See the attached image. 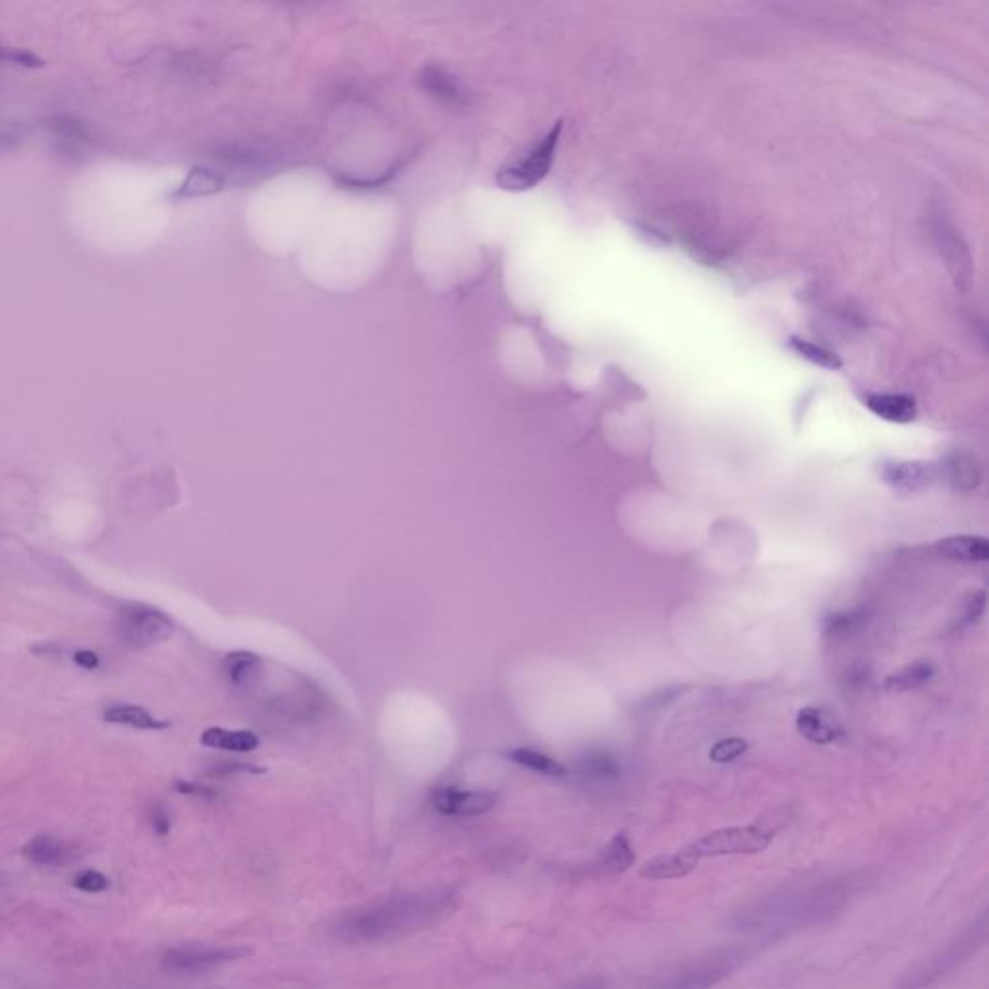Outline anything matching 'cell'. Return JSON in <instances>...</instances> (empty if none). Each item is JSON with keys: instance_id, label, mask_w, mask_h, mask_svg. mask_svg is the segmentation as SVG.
Listing matches in <instances>:
<instances>
[{"instance_id": "12", "label": "cell", "mask_w": 989, "mask_h": 989, "mask_svg": "<svg viewBox=\"0 0 989 989\" xmlns=\"http://www.w3.org/2000/svg\"><path fill=\"white\" fill-rule=\"evenodd\" d=\"M864 404L877 418L891 424H910L918 414V406L912 396L876 393L866 396Z\"/></svg>"}, {"instance_id": "26", "label": "cell", "mask_w": 989, "mask_h": 989, "mask_svg": "<svg viewBox=\"0 0 989 989\" xmlns=\"http://www.w3.org/2000/svg\"><path fill=\"white\" fill-rule=\"evenodd\" d=\"M746 750H748V742L746 740H742V738H725V740L717 742L711 748L709 758H711V762L715 763H731L735 762L736 758H740Z\"/></svg>"}, {"instance_id": "3", "label": "cell", "mask_w": 989, "mask_h": 989, "mask_svg": "<svg viewBox=\"0 0 989 989\" xmlns=\"http://www.w3.org/2000/svg\"><path fill=\"white\" fill-rule=\"evenodd\" d=\"M988 912L984 910L961 933H957L943 949L930 959L910 966L897 980L895 989H930L951 976L962 964L970 961L988 941Z\"/></svg>"}, {"instance_id": "31", "label": "cell", "mask_w": 989, "mask_h": 989, "mask_svg": "<svg viewBox=\"0 0 989 989\" xmlns=\"http://www.w3.org/2000/svg\"><path fill=\"white\" fill-rule=\"evenodd\" d=\"M425 76H427V78H425L427 87H429L433 93H437L439 97H456V95H458V93H456V91H458V89H456V85H454L449 78H445L439 70H435V76H431L429 72H427Z\"/></svg>"}, {"instance_id": "25", "label": "cell", "mask_w": 989, "mask_h": 989, "mask_svg": "<svg viewBox=\"0 0 989 989\" xmlns=\"http://www.w3.org/2000/svg\"><path fill=\"white\" fill-rule=\"evenodd\" d=\"M582 773L590 779H595V781H609V779H617L621 769H619V763L615 762L611 756L607 754H590L584 758V762L580 765Z\"/></svg>"}, {"instance_id": "14", "label": "cell", "mask_w": 989, "mask_h": 989, "mask_svg": "<svg viewBox=\"0 0 989 989\" xmlns=\"http://www.w3.org/2000/svg\"><path fill=\"white\" fill-rule=\"evenodd\" d=\"M941 478L955 489H976L982 483V466L974 456L953 454L939 462Z\"/></svg>"}, {"instance_id": "2", "label": "cell", "mask_w": 989, "mask_h": 989, "mask_svg": "<svg viewBox=\"0 0 989 989\" xmlns=\"http://www.w3.org/2000/svg\"><path fill=\"white\" fill-rule=\"evenodd\" d=\"M847 899L848 883L841 879L791 889L783 895H771L750 910L740 912L738 926L756 932L800 930L833 916Z\"/></svg>"}, {"instance_id": "33", "label": "cell", "mask_w": 989, "mask_h": 989, "mask_svg": "<svg viewBox=\"0 0 989 989\" xmlns=\"http://www.w3.org/2000/svg\"><path fill=\"white\" fill-rule=\"evenodd\" d=\"M74 663L85 671H95L99 667V655L95 651L82 650L74 653Z\"/></svg>"}, {"instance_id": "30", "label": "cell", "mask_w": 989, "mask_h": 989, "mask_svg": "<svg viewBox=\"0 0 989 989\" xmlns=\"http://www.w3.org/2000/svg\"><path fill=\"white\" fill-rule=\"evenodd\" d=\"M860 619H862V615H860V613H856V611H850V613H848V611H843V613H831V615L825 619V622H823V626H825V630H827V632L839 634V632H848V630H850L856 622L860 621Z\"/></svg>"}, {"instance_id": "10", "label": "cell", "mask_w": 989, "mask_h": 989, "mask_svg": "<svg viewBox=\"0 0 989 989\" xmlns=\"http://www.w3.org/2000/svg\"><path fill=\"white\" fill-rule=\"evenodd\" d=\"M431 804L443 816L472 818L489 812L497 804V794L489 791H462L456 787H443L433 791Z\"/></svg>"}, {"instance_id": "21", "label": "cell", "mask_w": 989, "mask_h": 989, "mask_svg": "<svg viewBox=\"0 0 989 989\" xmlns=\"http://www.w3.org/2000/svg\"><path fill=\"white\" fill-rule=\"evenodd\" d=\"M105 721L114 725H126L140 731H163L169 727L167 721L153 717L147 709L130 704H118L105 711Z\"/></svg>"}, {"instance_id": "9", "label": "cell", "mask_w": 989, "mask_h": 989, "mask_svg": "<svg viewBox=\"0 0 989 989\" xmlns=\"http://www.w3.org/2000/svg\"><path fill=\"white\" fill-rule=\"evenodd\" d=\"M879 478L901 495H916L930 489L941 478V472L939 462L885 460L879 466Z\"/></svg>"}, {"instance_id": "8", "label": "cell", "mask_w": 989, "mask_h": 989, "mask_svg": "<svg viewBox=\"0 0 989 989\" xmlns=\"http://www.w3.org/2000/svg\"><path fill=\"white\" fill-rule=\"evenodd\" d=\"M248 955L238 947H176L163 957V968L174 974H203Z\"/></svg>"}, {"instance_id": "24", "label": "cell", "mask_w": 989, "mask_h": 989, "mask_svg": "<svg viewBox=\"0 0 989 989\" xmlns=\"http://www.w3.org/2000/svg\"><path fill=\"white\" fill-rule=\"evenodd\" d=\"M789 346H791L792 352H796L800 358L812 362L814 366H820V368L825 369H841L843 368V362L841 358L827 350L825 346H820V344H814L810 340L798 339V337H792L789 340Z\"/></svg>"}, {"instance_id": "34", "label": "cell", "mask_w": 989, "mask_h": 989, "mask_svg": "<svg viewBox=\"0 0 989 989\" xmlns=\"http://www.w3.org/2000/svg\"><path fill=\"white\" fill-rule=\"evenodd\" d=\"M176 791L182 792V794H192V796H205V798L215 796V791H211L209 787L190 783V781H176Z\"/></svg>"}, {"instance_id": "20", "label": "cell", "mask_w": 989, "mask_h": 989, "mask_svg": "<svg viewBox=\"0 0 989 989\" xmlns=\"http://www.w3.org/2000/svg\"><path fill=\"white\" fill-rule=\"evenodd\" d=\"M225 673L234 686L246 688L261 677L263 661L252 651H234L225 657Z\"/></svg>"}, {"instance_id": "29", "label": "cell", "mask_w": 989, "mask_h": 989, "mask_svg": "<svg viewBox=\"0 0 989 989\" xmlns=\"http://www.w3.org/2000/svg\"><path fill=\"white\" fill-rule=\"evenodd\" d=\"M986 609V592H972L964 601V611H962L959 624H972L982 617Z\"/></svg>"}, {"instance_id": "32", "label": "cell", "mask_w": 989, "mask_h": 989, "mask_svg": "<svg viewBox=\"0 0 989 989\" xmlns=\"http://www.w3.org/2000/svg\"><path fill=\"white\" fill-rule=\"evenodd\" d=\"M149 823H151V827H153V831H155L157 835H161V837L169 835L170 816L169 812H167V808H163V806H153V808H151V812H149Z\"/></svg>"}, {"instance_id": "17", "label": "cell", "mask_w": 989, "mask_h": 989, "mask_svg": "<svg viewBox=\"0 0 989 989\" xmlns=\"http://www.w3.org/2000/svg\"><path fill=\"white\" fill-rule=\"evenodd\" d=\"M634 860H636V854L632 850L628 837L624 833H619L607 843V847L599 852L594 864L595 872L599 876H617V874L630 870Z\"/></svg>"}, {"instance_id": "1", "label": "cell", "mask_w": 989, "mask_h": 989, "mask_svg": "<svg viewBox=\"0 0 989 989\" xmlns=\"http://www.w3.org/2000/svg\"><path fill=\"white\" fill-rule=\"evenodd\" d=\"M453 893L443 889L396 895L354 910L342 918L337 935L344 941H385L435 924L453 906Z\"/></svg>"}, {"instance_id": "16", "label": "cell", "mask_w": 989, "mask_h": 989, "mask_svg": "<svg viewBox=\"0 0 989 989\" xmlns=\"http://www.w3.org/2000/svg\"><path fill=\"white\" fill-rule=\"evenodd\" d=\"M798 733L816 744H831L839 738V729L833 717L820 707H804L796 719Z\"/></svg>"}, {"instance_id": "11", "label": "cell", "mask_w": 989, "mask_h": 989, "mask_svg": "<svg viewBox=\"0 0 989 989\" xmlns=\"http://www.w3.org/2000/svg\"><path fill=\"white\" fill-rule=\"evenodd\" d=\"M22 854L29 864L58 868L76 858V847L53 835H37L24 845Z\"/></svg>"}, {"instance_id": "23", "label": "cell", "mask_w": 989, "mask_h": 989, "mask_svg": "<svg viewBox=\"0 0 989 989\" xmlns=\"http://www.w3.org/2000/svg\"><path fill=\"white\" fill-rule=\"evenodd\" d=\"M510 762L518 763L526 769H532V771H537L541 775H549V777H563L566 775V767L563 763L541 754V752H536V750H530V748H516V750H510L507 754Z\"/></svg>"}, {"instance_id": "18", "label": "cell", "mask_w": 989, "mask_h": 989, "mask_svg": "<svg viewBox=\"0 0 989 989\" xmlns=\"http://www.w3.org/2000/svg\"><path fill=\"white\" fill-rule=\"evenodd\" d=\"M937 551L951 561L984 563L989 559V541L976 536L947 537L937 543Z\"/></svg>"}, {"instance_id": "27", "label": "cell", "mask_w": 989, "mask_h": 989, "mask_svg": "<svg viewBox=\"0 0 989 989\" xmlns=\"http://www.w3.org/2000/svg\"><path fill=\"white\" fill-rule=\"evenodd\" d=\"M72 885L84 893H103L109 889V877L95 870H84L74 877Z\"/></svg>"}, {"instance_id": "13", "label": "cell", "mask_w": 989, "mask_h": 989, "mask_svg": "<svg viewBox=\"0 0 989 989\" xmlns=\"http://www.w3.org/2000/svg\"><path fill=\"white\" fill-rule=\"evenodd\" d=\"M700 862H696L686 848H680L671 854H661L651 858L640 868V877L650 879V881H661V879H679L688 876Z\"/></svg>"}, {"instance_id": "5", "label": "cell", "mask_w": 989, "mask_h": 989, "mask_svg": "<svg viewBox=\"0 0 989 989\" xmlns=\"http://www.w3.org/2000/svg\"><path fill=\"white\" fill-rule=\"evenodd\" d=\"M561 132L563 120L555 122V126L524 157L501 167L497 172V186L505 192H526L536 188L553 167Z\"/></svg>"}, {"instance_id": "6", "label": "cell", "mask_w": 989, "mask_h": 989, "mask_svg": "<svg viewBox=\"0 0 989 989\" xmlns=\"http://www.w3.org/2000/svg\"><path fill=\"white\" fill-rule=\"evenodd\" d=\"M775 833L762 825H742V827H725L711 831L704 837L686 845L690 856L700 862L704 858L715 856H733V854H758L771 845Z\"/></svg>"}, {"instance_id": "15", "label": "cell", "mask_w": 989, "mask_h": 989, "mask_svg": "<svg viewBox=\"0 0 989 989\" xmlns=\"http://www.w3.org/2000/svg\"><path fill=\"white\" fill-rule=\"evenodd\" d=\"M225 176L205 167H194L184 178V182L172 192V199L209 198L225 190Z\"/></svg>"}, {"instance_id": "7", "label": "cell", "mask_w": 989, "mask_h": 989, "mask_svg": "<svg viewBox=\"0 0 989 989\" xmlns=\"http://www.w3.org/2000/svg\"><path fill=\"white\" fill-rule=\"evenodd\" d=\"M116 624L122 642L134 650L167 642L174 632L169 615L143 603H126L118 611Z\"/></svg>"}, {"instance_id": "19", "label": "cell", "mask_w": 989, "mask_h": 989, "mask_svg": "<svg viewBox=\"0 0 989 989\" xmlns=\"http://www.w3.org/2000/svg\"><path fill=\"white\" fill-rule=\"evenodd\" d=\"M201 744L213 750H225V752H236V754H248L254 752L259 746V736L252 731H230L221 727H211L203 731Z\"/></svg>"}, {"instance_id": "28", "label": "cell", "mask_w": 989, "mask_h": 989, "mask_svg": "<svg viewBox=\"0 0 989 989\" xmlns=\"http://www.w3.org/2000/svg\"><path fill=\"white\" fill-rule=\"evenodd\" d=\"M0 60L10 62V64H18V66H24V68H43L45 66V60L43 58L37 57L31 51H24V49H4V47H0Z\"/></svg>"}, {"instance_id": "4", "label": "cell", "mask_w": 989, "mask_h": 989, "mask_svg": "<svg viewBox=\"0 0 989 989\" xmlns=\"http://www.w3.org/2000/svg\"><path fill=\"white\" fill-rule=\"evenodd\" d=\"M746 959L742 947H729L711 951L704 957L680 964L673 972H667L653 980V989H711L731 976Z\"/></svg>"}, {"instance_id": "22", "label": "cell", "mask_w": 989, "mask_h": 989, "mask_svg": "<svg viewBox=\"0 0 989 989\" xmlns=\"http://www.w3.org/2000/svg\"><path fill=\"white\" fill-rule=\"evenodd\" d=\"M935 669L930 663H924V661H918V663H910L906 665L903 669L891 673L887 679H885V688L887 690H912V688H920L924 686L928 680L932 679Z\"/></svg>"}]
</instances>
